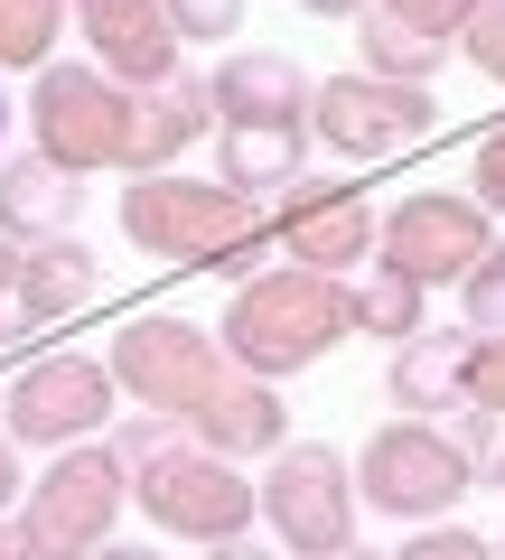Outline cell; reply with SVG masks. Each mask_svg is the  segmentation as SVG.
<instances>
[{"mask_svg": "<svg viewBox=\"0 0 505 560\" xmlns=\"http://www.w3.org/2000/svg\"><path fill=\"white\" fill-rule=\"evenodd\" d=\"M122 234L131 253L179 261V271H216V280H253V261H272V215L253 197H234L225 178H187V168H160V178L122 187Z\"/></svg>", "mask_w": 505, "mask_h": 560, "instance_id": "6da1fadb", "label": "cell"}, {"mask_svg": "<svg viewBox=\"0 0 505 560\" xmlns=\"http://www.w3.org/2000/svg\"><path fill=\"white\" fill-rule=\"evenodd\" d=\"M216 337H225V355H234V374L290 383L300 364H319L328 346L365 337V327H356V290H346V280L282 261V271H253L243 290H225Z\"/></svg>", "mask_w": 505, "mask_h": 560, "instance_id": "7a4b0ae2", "label": "cell"}, {"mask_svg": "<svg viewBox=\"0 0 505 560\" xmlns=\"http://www.w3.org/2000/svg\"><path fill=\"white\" fill-rule=\"evenodd\" d=\"M28 150H47L76 178H103V168H131V84H113L94 57H57L38 84H28Z\"/></svg>", "mask_w": 505, "mask_h": 560, "instance_id": "3957f363", "label": "cell"}, {"mask_svg": "<svg viewBox=\"0 0 505 560\" xmlns=\"http://www.w3.org/2000/svg\"><path fill=\"white\" fill-rule=\"evenodd\" d=\"M468 486H478V458L449 440L440 420H385L356 448V495L393 523H449Z\"/></svg>", "mask_w": 505, "mask_h": 560, "instance_id": "277c9868", "label": "cell"}, {"mask_svg": "<svg viewBox=\"0 0 505 560\" xmlns=\"http://www.w3.org/2000/svg\"><path fill=\"white\" fill-rule=\"evenodd\" d=\"M113 383L141 411H169V420H197L206 401H216V383L234 374V355H225V337L216 327H197V318H169V308H150V318H122V337H113Z\"/></svg>", "mask_w": 505, "mask_h": 560, "instance_id": "5b68a950", "label": "cell"}, {"mask_svg": "<svg viewBox=\"0 0 505 560\" xmlns=\"http://www.w3.org/2000/svg\"><path fill=\"white\" fill-rule=\"evenodd\" d=\"M131 504H141L160 533H179V541H197V551H216V541H243V533H253L263 486L243 477L234 458H216V448L179 440L169 458H150L141 477H131Z\"/></svg>", "mask_w": 505, "mask_h": 560, "instance_id": "8992f818", "label": "cell"}, {"mask_svg": "<svg viewBox=\"0 0 505 560\" xmlns=\"http://www.w3.org/2000/svg\"><path fill=\"white\" fill-rule=\"evenodd\" d=\"M356 514H365V495H356V458H337V448L290 440L282 458L263 467V523H272V541H282L290 560H328V551H346V541H356Z\"/></svg>", "mask_w": 505, "mask_h": 560, "instance_id": "52a82bcc", "label": "cell"}, {"mask_svg": "<svg viewBox=\"0 0 505 560\" xmlns=\"http://www.w3.org/2000/svg\"><path fill=\"white\" fill-rule=\"evenodd\" d=\"M113 401H122V383L103 355H38L0 393V430L28 440V448H84L113 420Z\"/></svg>", "mask_w": 505, "mask_h": 560, "instance_id": "ba28073f", "label": "cell"}, {"mask_svg": "<svg viewBox=\"0 0 505 560\" xmlns=\"http://www.w3.org/2000/svg\"><path fill=\"white\" fill-rule=\"evenodd\" d=\"M375 253H385V271L422 280V290H459L496 253V215L478 197H459V187H422V197H403L385 215V243Z\"/></svg>", "mask_w": 505, "mask_h": 560, "instance_id": "9c48e42d", "label": "cell"}, {"mask_svg": "<svg viewBox=\"0 0 505 560\" xmlns=\"http://www.w3.org/2000/svg\"><path fill=\"white\" fill-rule=\"evenodd\" d=\"M431 121H440V103H431V84H393V75H328L319 94H309V131L337 150V160H393V150H422Z\"/></svg>", "mask_w": 505, "mask_h": 560, "instance_id": "30bf717a", "label": "cell"}, {"mask_svg": "<svg viewBox=\"0 0 505 560\" xmlns=\"http://www.w3.org/2000/svg\"><path fill=\"white\" fill-rule=\"evenodd\" d=\"M122 504H131V467H122L113 448H94V440H84V448H57V467H47V477L28 486L20 523H28V533H47L57 551L94 560L103 541H113Z\"/></svg>", "mask_w": 505, "mask_h": 560, "instance_id": "8fae6325", "label": "cell"}, {"mask_svg": "<svg viewBox=\"0 0 505 560\" xmlns=\"http://www.w3.org/2000/svg\"><path fill=\"white\" fill-rule=\"evenodd\" d=\"M272 243H282V261H300V271H328L346 280V261H375V243H385V215L365 206V187H282V206H272Z\"/></svg>", "mask_w": 505, "mask_h": 560, "instance_id": "7c38bea8", "label": "cell"}, {"mask_svg": "<svg viewBox=\"0 0 505 560\" xmlns=\"http://www.w3.org/2000/svg\"><path fill=\"white\" fill-rule=\"evenodd\" d=\"M76 28L94 38V66L113 84H131V94H150V84L187 75L179 66V20H169V0H76Z\"/></svg>", "mask_w": 505, "mask_h": 560, "instance_id": "4fadbf2b", "label": "cell"}, {"mask_svg": "<svg viewBox=\"0 0 505 560\" xmlns=\"http://www.w3.org/2000/svg\"><path fill=\"white\" fill-rule=\"evenodd\" d=\"M187 440L216 448V458H234V467H243V458H282V448H290V401H282V383H263V374H225L216 401L187 420Z\"/></svg>", "mask_w": 505, "mask_h": 560, "instance_id": "5bb4252c", "label": "cell"}, {"mask_svg": "<svg viewBox=\"0 0 505 560\" xmlns=\"http://www.w3.org/2000/svg\"><path fill=\"white\" fill-rule=\"evenodd\" d=\"M206 131H225V121H216V94H206V75H169V84H150V94H131V178L179 168Z\"/></svg>", "mask_w": 505, "mask_h": 560, "instance_id": "9a60e30c", "label": "cell"}, {"mask_svg": "<svg viewBox=\"0 0 505 560\" xmlns=\"http://www.w3.org/2000/svg\"><path fill=\"white\" fill-rule=\"evenodd\" d=\"M206 94H216V121L234 131V121H309V94H319V84H309L300 57H282V47H234V57L206 75Z\"/></svg>", "mask_w": 505, "mask_h": 560, "instance_id": "2e32d148", "label": "cell"}, {"mask_svg": "<svg viewBox=\"0 0 505 560\" xmlns=\"http://www.w3.org/2000/svg\"><path fill=\"white\" fill-rule=\"evenodd\" d=\"M76 215H84V178L76 168H57L47 150H20V160H0V234L20 243H57V234H76Z\"/></svg>", "mask_w": 505, "mask_h": 560, "instance_id": "e0dca14e", "label": "cell"}, {"mask_svg": "<svg viewBox=\"0 0 505 560\" xmlns=\"http://www.w3.org/2000/svg\"><path fill=\"white\" fill-rule=\"evenodd\" d=\"M300 160H309V121H234V131H216V178L234 197L300 187Z\"/></svg>", "mask_w": 505, "mask_h": 560, "instance_id": "ac0fdd59", "label": "cell"}, {"mask_svg": "<svg viewBox=\"0 0 505 560\" xmlns=\"http://www.w3.org/2000/svg\"><path fill=\"white\" fill-rule=\"evenodd\" d=\"M468 346H478V337H412V346H393L385 401H393L403 420L459 411V401H468Z\"/></svg>", "mask_w": 505, "mask_h": 560, "instance_id": "d6986e66", "label": "cell"}, {"mask_svg": "<svg viewBox=\"0 0 505 560\" xmlns=\"http://www.w3.org/2000/svg\"><path fill=\"white\" fill-rule=\"evenodd\" d=\"M94 290H103V261L84 253L76 234H57V243H28V261H20V300L38 308L47 327H57V318H76V308L94 300Z\"/></svg>", "mask_w": 505, "mask_h": 560, "instance_id": "ffe728a7", "label": "cell"}, {"mask_svg": "<svg viewBox=\"0 0 505 560\" xmlns=\"http://www.w3.org/2000/svg\"><path fill=\"white\" fill-rule=\"evenodd\" d=\"M356 47H365V75H393V84H431L449 57H459V38L403 28L393 10H365V20H356Z\"/></svg>", "mask_w": 505, "mask_h": 560, "instance_id": "44dd1931", "label": "cell"}, {"mask_svg": "<svg viewBox=\"0 0 505 560\" xmlns=\"http://www.w3.org/2000/svg\"><path fill=\"white\" fill-rule=\"evenodd\" d=\"M422 280H403V271H385V261H375V271L356 280V327L365 337H385V346H412V337H431V318H422Z\"/></svg>", "mask_w": 505, "mask_h": 560, "instance_id": "7402d4cb", "label": "cell"}, {"mask_svg": "<svg viewBox=\"0 0 505 560\" xmlns=\"http://www.w3.org/2000/svg\"><path fill=\"white\" fill-rule=\"evenodd\" d=\"M66 10L76 0H0V66H57V38H66Z\"/></svg>", "mask_w": 505, "mask_h": 560, "instance_id": "603a6c76", "label": "cell"}, {"mask_svg": "<svg viewBox=\"0 0 505 560\" xmlns=\"http://www.w3.org/2000/svg\"><path fill=\"white\" fill-rule=\"evenodd\" d=\"M459 308H468V337H505V234H496V253L459 280Z\"/></svg>", "mask_w": 505, "mask_h": 560, "instance_id": "cb8c5ba5", "label": "cell"}, {"mask_svg": "<svg viewBox=\"0 0 505 560\" xmlns=\"http://www.w3.org/2000/svg\"><path fill=\"white\" fill-rule=\"evenodd\" d=\"M179 440H187V420H169V411H141V420H122V430H113L103 448H113V458L131 467V477H141V467H150V458H169Z\"/></svg>", "mask_w": 505, "mask_h": 560, "instance_id": "d4e9b609", "label": "cell"}, {"mask_svg": "<svg viewBox=\"0 0 505 560\" xmlns=\"http://www.w3.org/2000/svg\"><path fill=\"white\" fill-rule=\"evenodd\" d=\"M459 57L478 66L486 84H505V0H478V10H468V28H459Z\"/></svg>", "mask_w": 505, "mask_h": 560, "instance_id": "484cf974", "label": "cell"}, {"mask_svg": "<svg viewBox=\"0 0 505 560\" xmlns=\"http://www.w3.org/2000/svg\"><path fill=\"white\" fill-rule=\"evenodd\" d=\"M393 560H496V541H486V533H459V523H422Z\"/></svg>", "mask_w": 505, "mask_h": 560, "instance_id": "4316f807", "label": "cell"}, {"mask_svg": "<svg viewBox=\"0 0 505 560\" xmlns=\"http://www.w3.org/2000/svg\"><path fill=\"white\" fill-rule=\"evenodd\" d=\"M375 10H393L403 28H431V38H459L478 0H375Z\"/></svg>", "mask_w": 505, "mask_h": 560, "instance_id": "83f0119b", "label": "cell"}, {"mask_svg": "<svg viewBox=\"0 0 505 560\" xmlns=\"http://www.w3.org/2000/svg\"><path fill=\"white\" fill-rule=\"evenodd\" d=\"M468 401H478V411H505V337L468 346Z\"/></svg>", "mask_w": 505, "mask_h": 560, "instance_id": "f1b7e54d", "label": "cell"}, {"mask_svg": "<svg viewBox=\"0 0 505 560\" xmlns=\"http://www.w3.org/2000/svg\"><path fill=\"white\" fill-rule=\"evenodd\" d=\"M169 20H179V38H234L243 0H169Z\"/></svg>", "mask_w": 505, "mask_h": 560, "instance_id": "f546056e", "label": "cell"}, {"mask_svg": "<svg viewBox=\"0 0 505 560\" xmlns=\"http://www.w3.org/2000/svg\"><path fill=\"white\" fill-rule=\"evenodd\" d=\"M449 440H459L468 458L496 467V448H505V411H478V401H459V411H449Z\"/></svg>", "mask_w": 505, "mask_h": 560, "instance_id": "4dcf8cb0", "label": "cell"}, {"mask_svg": "<svg viewBox=\"0 0 505 560\" xmlns=\"http://www.w3.org/2000/svg\"><path fill=\"white\" fill-rule=\"evenodd\" d=\"M468 187H478L486 215H505V131H486V140H478V168H468Z\"/></svg>", "mask_w": 505, "mask_h": 560, "instance_id": "1f68e13d", "label": "cell"}, {"mask_svg": "<svg viewBox=\"0 0 505 560\" xmlns=\"http://www.w3.org/2000/svg\"><path fill=\"white\" fill-rule=\"evenodd\" d=\"M20 495H28V477H20V440L0 430V523L20 514Z\"/></svg>", "mask_w": 505, "mask_h": 560, "instance_id": "d6a6232c", "label": "cell"}, {"mask_svg": "<svg viewBox=\"0 0 505 560\" xmlns=\"http://www.w3.org/2000/svg\"><path fill=\"white\" fill-rule=\"evenodd\" d=\"M28 327H47V318H38V308H28V300H20V290H10V300H0V346H20V337H28Z\"/></svg>", "mask_w": 505, "mask_h": 560, "instance_id": "836d02e7", "label": "cell"}, {"mask_svg": "<svg viewBox=\"0 0 505 560\" xmlns=\"http://www.w3.org/2000/svg\"><path fill=\"white\" fill-rule=\"evenodd\" d=\"M206 560H290V551H272V541H253V533H243V541H216Z\"/></svg>", "mask_w": 505, "mask_h": 560, "instance_id": "e575fe53", "label": "cell"}, {"mask_svg": "<svg viewBox=\"0 0 505 560\" xmlns=\"http://www.w3.org/2000/svg\"><path fill=\"white\" fill-rule=\"evenodd\" d=\"M20 261H28V253H20V243H10V234H0V300L20 290Z\"/></svg>", "mask_w": 505, "mask_h": 560, "instance_id": "d590c367", "label": "cell"}, {"mask_svg": "<svg viewBox=\"0 0 505 560\" xmlns=\"http://www.w3.org/2000/svg\"><path fill=\"white\" fill-rule=\"evenodd\" d=\"M300 10H319V20H365L375 0H300Z\"/></svg>", "mask_w": 505, "mask_h": 560, "instance_id": "8d00e7d4", "label": "cell"}, {"mask_svg": "<svg viewBox=\"0 0 505 560\" xmlns=\"http://www.w3.org/2000/svg\"><path fill=\"white\" fill-rule=\"evenodd\" d=\"M94 560H160V551H150V541H103Z\"/></svg>", "mask_w": 505, "mask_h": 560, "instance_id": "74e56055", "label": "cell"}, {"mask_svg": "<svg viewBox=\"0 0 505 560\" xmlns=\"http://www.w3.org/2000/svg\"><path fill=\"white\" fill-rule=\"evenodd\" d=\"M328 560H393V551H365V541H346V551H328Z\"/></svg>", "mask_w": 505, "mask_h": 560, "instance_id": "f35d334b", "label": "cell"}, {"mask_svg": "<svg viewBox=\"0 0 505 560\" xmlns=\"http://www.w3.org/2000/svg\"><path fill=\"white\" fill-rule=\"evenodd\" d=\"M0 131H10V84H0Z\"/></svg>", "mask_w": 505, "mask_h": 560, "instance_id": "ab89813d", "label": "cell"}, {"mask_svg": "<svg viewBox=\"0 0 505 560\" xmlns=\"http://www.w3.org/2000/svg\"><path fill=\"white\" fill-rule=\"evenodd\" d=\"M0 560H20V551H10V533H0Z\"/></svg>", "mask_w": 505, "mask_h": 560, "instance_id": "60d3db41", "label": "cell"}, {"mask_svg": "<svg viewBox=\"0 0 505 560\" xmlns=\"http://www.w3.org/2000/svg\"><path fill=\"white\" fill-rule=\"evenodd\" d=\"M496 486H505V448H496Z\"/></svg>", "mask_w": 505, "mask_h": 560, "instance_id": "b9f144b4", "label": "cell"}, {"mask_svg": "<svg viewBox=\"0 0 505 560\" xmlns=\"http://www.w3.org/2000/svg\"><path fill=\"white\" fill-rule=\"evenodd\" d=\"M496 560H505V533H496Z\"/></svg>", "mask_w": 505, "mask_h": 560, "instance_id": "7bdbcfd3", "label": "cell"}]
</instances>
